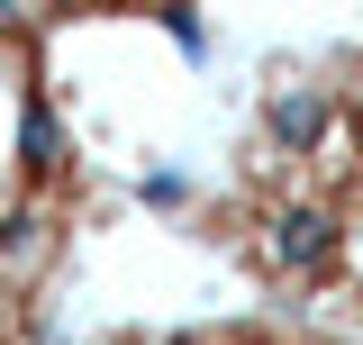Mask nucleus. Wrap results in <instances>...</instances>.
Segmentation results:
<instances>
[{
    "instance_id": "nucleus-2",
    "label": "nucleus",
    "mask_w": 363,
    "mask_h": 345,
    "mask_svg": "<svg viewBox=\"0 0 363 345\" xmlns=\"http://www.w3.org/2000/svg\"><path fill=\"white\" fill-rule=\"evenodd\" d=\"M0 200H9V182H0Z\"/></svg>"
},
{
    "instance_id": "nucleus-1",
    "label": "nucleus",
    "mask_w": 363,
    "mask_h": 345,
    "mask_svg": "<svg viewBox=\"0 0 363 345\" xmlns=\"http://www.w3.org/2000/svg\"><path fill=\"white\" fill-rule=\"evenodd\" d=\"M18 172H28V182H45V172H64V119L45 109L37 91L18 100Z\"/></svg>"
}]
</instances>
